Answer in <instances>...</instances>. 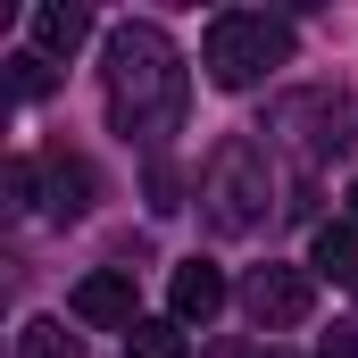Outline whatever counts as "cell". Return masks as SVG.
<instances>
[{"mask_svg":"<svg viewBox=\"0 0 358 358\" xmlns=\"http://www.w3.org/2000/svg\"><path fill=\"white\" fill-rule=\"evenodd\" d=\"M167 308H176V325H208V317L225 308V267H208V259H183L176 283H167Z\"/></svg>","mask_w":358,"mask_h":358,"instance_id":"6","label":"cell"},{"mask_svg":"<svg viewBox=\"0 0 358 358\" xmlns=\"http://www.w3.org/2000/svg\"><path fill=\"white\" fill-rule=\"evenodd\" d=\"M242 308H250L259 334H292V325H308L317 283H308L300 267H250V275H242Z\"/></svg>","mask_w":358,"mask_h":358,"instance_id":"4","label":"cell"},{"mask_svg":"<svg viewBox=\"0 0 358 358\" xmlns=\"http://www.w3.org/2000/svg\"><path fill=\"white\" fill-rule=\"evenodd\" d=\"M283 59H292V25L267 17V8H225V17H208V34H200V67H208L217 92H250L259 76H275Z\"/></svg>","mask_w":358,"mask_h":358,"instance_id":"2","label":"cell"},{"mask_svg":"<svg viewBox=\"0 0 358 358\" xmlns=\"http://www.w3.org/2000/svg\"><path fill=\"white\" fill-rule=\"evenodd\" d=\"M42 183H50V200H42V208H50L59 225L92 208V167H84V159H67V150H50V159H42Z\"/></svg>","mask_w":358,"mask_h":358,"instance_id":"8","label":"cell"},{"mask_svg":"<svg viewBox=\"0 0 358 358\" xmlns=\"http://www.w3.org/2000/svg\"><path fill=\"white\" fill-rule=\"evenodd\" d=\"M308 267L334 275V283H358V225H317V242H308Z\"/></svg>","mask_w":358,"mask_h":358,"instance_id":"9","label":"cell"},{"mask_svg":"<svg viewBox=\"0 0 358 358\" xmlns=\"http://www.w3.org/2000/svg\"><path fill=\"white\" fill-rule=\"evenodd\" d=\"M25 25H34V50H42V59H76L92 42V8H67V0H42Z\"/></svg>","mask_w":358,"mask_h":358,"instance_id":"7","label":"cell"},{"mask_svg":"<svg viewBox=\"0 0 358 358\" xmlns=\"http://www.w3.org/2000/svg\"><path fill=\"white\" fill-rule=\"evenodd\" d=\"M350 225H358V183H350Z\"/></svg>","mask_w":358,"mask_h":358,"instance_id":"13","label":"cell"},{"mask_svg":"<svg viewBox=\"0 0 358 358\" xmlns=\"http://www.w3.org/2000/svg\"><path fill=\"white\" fill-rule=\"evenodd\" d=\"M125 358H183V325L176 317H142L125 334Z\"/></svg>","mask_w":358,"mask_h":358,"instance_id":"11","label":"cell"},{"mask_svg":"<svg viewBox=\"0 0 358 358\" xmlns=\"http://www.w3.org/2000/svg\"><path fill=\"white\" fill-rule=\"evenodd\" d=\"M84 325H108V334H134L142 325V308H134V275L125 267H92L84 283H76V300H67Z\"/></svg>","mask_w":358,"mask_h":358,"instance_id":"5","label":"cell"},{"mask_svg":"<svg viewBox=\"0 0 358 358\" xmlns=\"http://www.w3.org/2000/svg\"><path fill=\"white\" fill-rule=\"evenodd\" d=\"M8 67H17V100H42V92L59 84V76H50V59H42V50H17V59H8Z\"/></svg>","mask_w":358,"mask_h":358,"instance_id":"12","label":"cell"},{"mask_svg":"<svg viewBox=\"0 0 358 358\" xmlns=\"http://www.w3.org/2000/svg\"><path fill=\"white\" fill-rule=\"evenodd\" d=\"M200 208L217 234H259L267 225V150L250 134H225L208 150V176H200Z\"/></svg>","mask_w":358,"mask_h":358,"instance_id":"3","label":"cell"},{"mask_svg":"<svg viewBox=\"0 0 358 358\" xmlns=\"http://www.w3.org/2000/svg\"><path fill=\"white\" fill-rule=\"evenodd\" d=\"M108 125L125 134V142H167L183 134V108H192V67H183V50L167 42V25H150V17H125L117 34H108Z\"/></svg>","mask_w":358,"mask_h":358,"instance_id":"1","label":"cell"},{"mask_svg":"<svg viewBox=\"0 0 358 358\" xmlns=\"http://www.w3.org/2000/svg\"><path fill=\"white\" fill-rule=\"evenodd\" d=\"M17 358H84V342H76L59 317H34V325L17 334Z\"/></svg>","mask_w":358,"mask_h":358,"instance_id":"10","label":"cell"}]
</instances>
